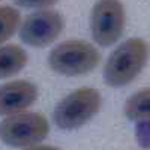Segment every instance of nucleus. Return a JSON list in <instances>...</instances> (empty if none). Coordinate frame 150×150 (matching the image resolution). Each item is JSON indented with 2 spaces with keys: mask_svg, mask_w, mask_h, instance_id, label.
<instances>
[{
  "mask_svg": "<svg viewBox=\"0 0 150 150\" xmlns=\"http://www.w3.org/2000/svg\"><path fill=\"white\" fill-rule=\"evenodd\" d=\"M65 29V20L60 12L41 9L27 15L20 27V39L30 47L42 48L54 42Z\"/></svg>",
  "mask_w": 150,
  "mask_h": 150,
  "instance_id": "obj_6",
  "label": "nucleus"
},
{
  "mask_svg": "<svg viewBox=\"0 0 150 150\" xmlns=\"http://www.w3.org/2000/svg\"><path fill=\"white\" fill-rule=\"evenodd\" d=\"M137 138L140 146L150 147V122H140L137 125Z\"/></svg>",
  "mask_w": 150,
  "mask_h": 150,
  "instance_id": "obj_11",
  "label": "nucleus"
},
{
  "mask_svg": "<svg viewBox=\"0 0 150 150\" xmlns=\"http://www.w3.org/2000/svg\"><path fill=\"white\" fill-rule=\"evenodd\" d=\"M50 125L39 112L20 111L0 122V140L11 147H32L47 138Z\"/></svg>",
  "mask_w": 150,
  "mask_h": 150,
  "instance_id": "obj_4",
  "label": "nucleus"
},
{
  "mask_svg": "<svg viewBox=\"0 0 150 150\" xmlns=\"http://www.w3.org/2000/svg\"><path fill=\"white\" fill-rule=\"evenodd\" d=\"M101 63V53L90 44L71 39L59 44L48 54V66L65 77H78L92 72Z\"/></svg>",
  "mask_w": 150,
  "mask_h": 150,
  "instance_id": "obj_2",
  "label": "nucleus"
},
{
  "mask_svg": "<svg viewBox=\"0 0 150 150\" xmlns=\"http://www.w3.org/2000/svg\"><path fill=\"white\" fill-rule=\"evenodd\" d=\"M27 51L17 44L0 47V80L17 75L27 65Z\"/></svg>",
  "mask_w": 150,
  "mask_h": 150,
  "instance_id": "obj_8",
  "label": "nucleus"
},
{
  "mask_svg": "<svg viewBox=\"0 0 150 150\" xmlns=\"http://www.w3.org/2000/svg\"><path fill=\"white\" fill-rule=\"evenodd\" d=\"M102 98L96 89L81 87L65 96L56 105L53 120L60 129H77L92 120L101 110Z\"/></svg>",
  "mask_w": 150,
  "mask_h": 150,
  "instance_id": "obj_3",
  "label": "nucleus"
},
{
  "mask_svg": "<svg viewBox=\"0 0 150 150\" xmlns=\"http://www.w3.org/2000/svg\"><path fill=\"white\" fill-rule=\"evenodd\" d=\"M149 59V44L131 38L112 51L104 66V81L110 87H123L134 81Z\"/></svg>",
  "mask_w": 150,
  "mask_h": 150,
  "instance_id": "obj_1",
  "label": "nucleus"
},
{
  "mask_svg": "<svg viewBox=\"0 0 150 150\" xmlns=\"http://www.w3.org/2000/svg\"><path fill=\"white\" fill-rule=\"evenodd\" d=\"M26 150H60V149L53 147V146H32V147H27Z\"/></svg>",
  "mask_w": 150,
  "mask_h": 150,
  "instance_id": "obj_13",
  "label": "nucleus"
},
{
  "mask_svg": "<svg viewBox=\"0 0 150 150\" xmlns=\"http://www.w3.org/2000/svg\"><path fill=\"white\" fill-rule=\"evenodd\" d=\"M20 12L12 6H0V44L14 36L20 26Z\"/></svg>",
  "mask_w": 150,
  "mask_h": 150,
  "instance_id": "obj_10",
  "label": "nucleus"
},
{
  "mask_svg": "<svg viewBox=\"0 0 150 150\" xmlns=\"http://www.w3.org/2000/svg\"><path fill=\"white\" fill-rule=\"evenodd\" d=\"M38 87L26 80H14L0 86V116H11L35 104Z\"/></svg>",
  "mask_w": 150,
  "mask_h": 150,
  "instance_id": "obj_7",
  "label": "nucleus"
},
{
  "mask_svg": "<svg viewBox=\"0 0 150 150\" xmlns=\"http://www.w3.org/2000/svg\"><path fill=\"white\" fill-rule=\"evenodd\" d=\"M125 23V6L120 0H98L90 14L93 41L101 47L112 45L120 39Z\"/></svg>",
  "mask_w": 150,
  "mask_h": 150,
  "instance_id": "obj_5",
  "label": "nucleus"
},
{
  "mask_svg": "<svg viewBox=\"0 0 150 150\" xmlns=\"http://www.w3.org/2000/svg\"><path fill=\"white\" fill-rule=\"evenodd\" d=\"M59 2V0H14V3H17L21 8H26V9H42V8H48V6H53Z\"/></svg>",
  "mask_w": 150,
  "mask_h": 150,
  "instance_id": "obj_12",
  "label": "nucleus"
},
{
  "mask_svg": "<svg viewBox=\"0 0 150 150\" xmlns=\"http://www.w3.org/2000/svg\"><path fill=\"white\" fill-rule=\"evenodd\" d=\"M125 116L132 122H150V87L134 93L125 104Z\"/></svg>",
  "mask_w": 150,
  "mask_h": 150,
  "instance_id": "obj_9",
  "label": "nucleus"
}]
</instances>
